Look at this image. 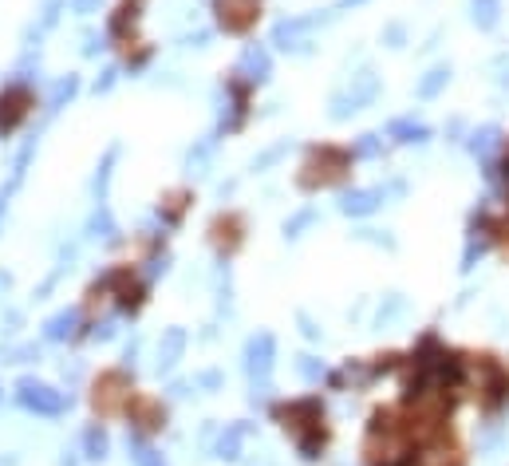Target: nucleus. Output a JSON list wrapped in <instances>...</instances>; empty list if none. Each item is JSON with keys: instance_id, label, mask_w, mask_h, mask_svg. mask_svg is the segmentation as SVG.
<instances>
[{"instance_id": "obj_1", "label": "nucleus", "mask_w": 509, "mask_h": 466, "mask_svg": "<svg viewBox=\"0 0 509 466\" xmlns=\"http://www.w3.org/2000/svg\"><path fill=\"white\" fill-rule=\"evenodd\" d=\"M276 419H281L285 435L293 439V447L301 451L304 462H316L324 451V408L320 400H293V403H276Z\"/></svg>"}, {"instance_id": "obj_2", "label": "nucleus", "mask_w": 509, "mask_h": 466, "mask_svg": "<svg viewBox=\"0 0 509 466\" xmlns=\"http://www.w3.org/2000/svg\"><path fill=\"white\" fill-rule=\"evenodd\" d=\"M95 285L107 293V301L123 316H138L146 296H151V281H146V273H138L135 265H111Z\"/></svg>"}, {"instance_id": "obj_3", "label": "nucleus", "mask_w": 509, "mask_h": 466, "mask_svg": "<svg viewBox=\"0 0 509 466\" xmlns=\"http://www.w3.org/2000/svg\"><path fill=\"white\" fill-rule=\"evenodd\" d=\"M16 408L28 411V415H39V419H64L67 411H72V395L52 388V383L36 380V375H20L16 380Z\"/></svg>"}, {"instance_id": "obj_4", "label": "nucleus", "mask_w": 509, "mask_h": 466, "mask_svg": "<svg viewBox=\"0 0 509 466\" xmlns=\"http://www.w3.org/2000/svg\"><path fill=\"white\" fill-rule=\"evenodd\" d=\"M131 400H135V383H131V375H127L123 368H107V372L95 375L92 408H95L99 419H107V415H127Z\"/></svg>"}, {"instance_id": "obj_5", "label": "nucleus", "mask_w": 509, "mask_h": 466, "mask_svg": "<svg viewBox=\"0 0 509 466\" xmlns=\"http://www.w3.org/2000/svg\"><path fill=\"white\" fill-rule=\"evenodd\" d=\"M253 92L257 87L249 84V79L237 72H229L225 75V84H222V95H225V107H222V131L225 135H237V131H245V123H249V115H253Z\"/></svg>"}, {"instance_id": "obj_6", "label": "nucleus", "mask_w": 509, "mask_h": 466, "mask_svg": "<svg viewBox=\"0 0 509 466\" xmlns=\"http://www.w3.org/2000/svg\"><path fill=\"white\" fill-rule=\"evenodd\" d=\"M32 111H36V87L20 84V79H8L0 87V138L16 135L32 119Z\"/></svg>"}, {"instance_id": "obj_7", "label": "nucleus", "mask_w": 509, "mask_h": 466, "mask_svg": "<svg viewBox=\"0 0 509 466\" xmlns=\"http://www.w3.org/2000/svg\"><path fill=\"white\" fill-rule=\"evenodd\" d=\"M332 13H308V16H288L281 24L273 28V44L281 48V52H293V56H304L312 52V32L316 28H324Z\"/></svg>"}, {"instance_id": "obj_8", "label": "nucleus", "mask_w": 509, "mask_h": 466, "mask_svg": "<svg viewBox=\"0 0 509 466\" xmlns=\"http://www.w3.org/2000/svg\"><path fill=\"white\" fill-rule=\"evenodd\" d=\"M375 95H379V75L372 72V67H364V72L352 75V84H347L344 92L332 95L328 115H332V119H352L355 111H364L367 103H375Z\"/></svg>"}, {"instance_id": "obj_9", "label": "nucleus", "mask_w": 509, "mask_h": 466, "mask_svg": "<svg viewBox=\"0 0 509 466\" xmlns=\"http://www.w3.org/2000/svg\"><path fill=\"white\" fill-rule=\"evenodd\" d=\"M261 20V0H214V24L225 36H249Z\"/></svg>"}, {"instance_id": "obj_10", "label": "nucleus", "mask_w": 509, "mask_h": 466, "mask_svg": "<svg viewBox=\"0 0 509 466\" xmlns=\"http://www.w3.org/2000/svg\"><path fill=\"white\" fill-rule=\"evenodd\" d=\"M209 245H214V253H217V261H233L237 250L245 245V214H237V210H222L209 222Z\"/></svg>"}, {"instance_id": "obj_11", "label": "nucleus", "mask_w": 509, "mask_h": 466, "mask_svg": "<svg viewBox=\"0 0 509 466\" xmlns=\"http://www.w3.org/2000/svg\"><path fill=\"white\" fill-rule=\"evenodd\" d=\"M344 166H347L344 151H336V146H316V151L308 154V163L301 166V174H296V182H301V190H316V186L336 182Z\"/></svg>"}, {"instance_id": "obj_12", "label": "nucleus", "mask_w": 509, "mask_h": 466, "mask_svg": "<svg viewBox=\"0 0 509 466\" xmlns=\"http://www.w3.org/2000/svg\"><path fill=\"white\" fill-rule=\"evenodd\" d=\"M245 375L249 383H273V364H276V336L273 332H253L245 340Z\"/></svg>"}, {"instance_id": "obj_13", "label": "nucleus", "mask_w": 509, "mask_h": 466, "mask_svg": "<svg viewBox=\"0 0 509 466\" xmlns=\"http://www.w3.org/2000/svg\"><path fill=\"white\" fill-rule=\"evenodd\" d=\"M127 419H131V431L138 435H158L166 427V403L162 400H154V395H138L135 391V400H131V408H127Z\"/></svg>"}, {"instance_id": "obj_14", "label": "nucleus", "mask_w": 509, "mask_h": 466, "mask_svg": "<svg viewBox=\"0 0 509 466\" xmlns=\"http://www.w3.org/2000/svg\"><path fill=\"white\" fill-rule=\"evenodd\" d=\"M79 329H83V312H79V309H59V312H52L44 321L39 340H44V344H72V340L83 336Z\"/></svg>"}, {"instance_id": "obj_15", "label": "nucleus", "mask_w": 509, "mask_h": 466, "mask_svg": "<svg viewBox=\"0 0 509 466\" xmlns=\"http://www.w3.org/2000/svg\"><path fill=\"white\" fill-rule=\"evenodd\" d=\"M186 348H189V336H186V329H166L162 332V340H158V348H154V372L158 375H170L182 364V356H186Z\"/></svg>"}, {"instance_id": "obj_16", "label": "nucleus", "mask_w": 509, "mask_h": 466, "mask_svg": "<svg viewBox=\"0 0 509 466\" xmlns=\"http://www.w3.org/2000/svg\"><path fill=\"white\" fill-rule=\"evenodd\" d=\"M383 202H387V190H383V186H372V190H344V194H339V214H347V217H367V214H375Z\"/></svg>"}, {"instance_id": "obj_17", "label": "nucleus", "mask_w": 509, "mask_h": 466, "mask_svg": "<svg viewBox=\"0 0 509 466\" xmlns=\"http://www.w3.org/2000/svg\"><path fill=\"white\" fill-rule=\"evenodd\" d=\"M237 72H241L253 87L265 84V79L273 75V56H268V48L265 44H245L241 59H237Z\"/></svg>"}, {"instance_id": "obj_18", "label": "nucleus", "mask_w": 509, "mask_h": 466, "mask_svg": "<svg viewBox=\"0 0 509 466\" xmlns=\"http://www.w3.org/2000/svg\"><path fill=\"white\" fill-rule=\"evenodd\" d=\"M249 423H225L222 431H217V443H214V454L217 459H225V462H233V459H241V451H245V439H249Z\"/></svg>"}, {"instance_id": "obj_19", "label": "nucleus", "mask_w": 509, "mask_h": 466, "mask_svg": "<svg viewBox=\"0 0 509 466\" xmlns=\"http://www.w3.org/2000/svg\"><path fill=\"white\" fill-rule=\"evenodd\" d=\"M83 233H87V242H118V233H123V230H118L111 206H107V202H95V210H92V217H87Z\"/></svg>"}, {"instance_id": "obj_20", "label": "nucleus", "mask_w": 509, "mask_h": 466, "mask_svg": "<svg viewBox=\"0 0 509 466\" xmlns=\"http://www.w3.org/2000/svg\"><path fill=\"white\" fill-rule=\"evenodd\" d=\"M189 202H194V194L189 190H166L162 202H158V222L162 225H182L186 214H189Z\"/></svg>"}, {"instance_id": "obj_21", "label": "nucleus", "mask_w": 509, "mask_h": 466, "mask_svg": "<svg viewBox=\"0 0 509 466\" xmlns=\"http://www.w3.org/2000/svg\"><path fill=\"white\" fill-rule=\"evenodd\" d=\"M79 454H83L87 462H103L107 454H111V439H107L103 423H92V427H83V435H79Z\"/></svg>"}, {"instance_id": "obj_22", "label": "nucleus", "mask_w": 509, "mask_h": 466, "mask_svg": "<svg viewBox=\"0 0 509 466\" xmlns=\"http://www.w3.org/2000/svg\"><path fill=\"white\" fill-rule=\"evenodd\" d=\"M127 459H131L135 466H166V454L158 451L146 435H138V431L127 435Z\"/></svg>"}, {"instance_id": "obj_23", "label": "nucleus", "mask_w": 509, "mask_h": 466, "mask_svg": "<svg viewBox=\"0 0 509 466\" xmlns=\"http://www.w3.org/2000/svg\"><path fill=\"white\" fill-rule=\"evenodd\" d=\"M497 146H502V131H497L494 123L478 127V131L470 135V154H474V158H482V163H490Z\"/></svg>"}, {"instance_id": "obj_24", "label": "nucleus", "mask_w": 509, "mask_h": 466, "mask_svg": "<svg viewBox=\"0 0 509 466\" xmlns=\"http://www.w3.org/2000/svg\"><path fill=\"white\" fill-rule=\"evenodd\" d=\"M115 163H118V146L103 154V163L95 166V178H92V194L95 202H107V190H111V178H115Z\"/></svg>"}, {"instance_id": "obj_25", "label": "nucleus", "mask_w": 509, "mask_h": 466, "mask_svg": "<svg viewBox=\"0 0 509 466\" xmlns=\"http://www.w3.org/2000/svg\"><path fill=\"white\" fill-rule=\"evenodd\" d=\"M79 95V75H59L56 84H52V95H48V115H56V111H64L67 103Z\"/></svg>"}, {"instance_id": "obj_26", "label": "nucleus", "mask_w": 509, "mask_h": 466, "mask_svg": "<svg viewBox=\"0 0 509 466\" xmlns=\"http://www.w3.org/2000/svg\"><path fill=\"white\" fill-rule=\"evenodd\" d=\"M387 135H391L395 143H426V138H431V127L415 123V119H395V123L387 127Z\"/></svg>"}, {"instance_id": "obj_27", "label": "nucleus", "mask_w": 509, "mask_h": 466, "mask_svg": "<svg viewBox=\"0 0 509 466\" xmlns=\"http://www.w3.org/2000/svg\"><path fill=\"white\" fill-rule=\"evenodd\" d=\"M470 20L482 32L497 28V20H502V0H470Z\"/></svg>"}, {"instance_id": "obj_28", "label": "nucleus", "mask_w": 509, "mask_h": 466, "mask_svg": "<svg viewBox=\"0 0 509 466\" xmlns=\"http://www.w3.org/2000/svg\"><path fill=\"white\" fill-rule=\"evenodd\" d=\"M446 84H451V67H446V64H438V67H431V72H426L423 79H418L415 95H418V99H434V95L443 92Z\"/></svg>"}, {"instance_id": "obj_29", "label": "nucleus", "mask_w": 509, "mask_h": 466, "mask_svg": "<svg viewBox=\"0 0 509 466\" xmlns=\"http://www.w3.org/2000/svg\"><path fill=\"white\" fill-rule=\"evenodd\" d=\"M403 312H407V296H403V293H387L383 304H379L375 324H379V329H391V324H395Z\"/></svg>"}, {"instance_id": "obj_30", "label": "nucleus", "mask_w": 509, "mask_h": 466, "mask_svg": "<svg viewBox=\"0 0 509 466\" xmlns=\"http://www.w3.org/2000/svg\"><path fill=\"white\" fill-rule=\"evenodd\" d=\"M214 151H217V138L214 135H209V138H202V143H197L194 146V151H189L186 154V166H189V174H206L209 171V158H214Z\"/></svg>"}, {"instance_id": "obj_31", "label": "nucleus", "mask_w": 509, "mask_h": 466, "mask_svg": "<svg viewBox=\"0 0 509 466\" xmlns=\"http://www.w3.org/2000/svg\"><path fill=\"white\" fill-rule=\"evenodd\" d=\"M316 222H320V210H316V206H308V210L293 214L285 222V237H288V242H296V237H304V230H308V225H316Z\"/></svg>"}, {"instance_id": "obj_32", "label": "nucleus", "mask_w": 509, "mask_h": 466, "mask_svg": "<svg viewBox=\"0 0 509 466\" xmlns=\"http://www.w3.org/2000/svg\"><path fill=\"white\" fill-rule=\"evenodd\" d=\"M296 372H301L304 383H320L324 380V360H316V356H296Z\"/></svg>"}, {"instance_id": "obj_33", "label": "nucleus", "mask_w": 509, "mask_h": 466, "mask_svg": "<svg viewBox=\"0 0 509 466\" xmlns=\"http://www.w3.org/2000/svg\"><path fill=\"white\" fill-rule=\"evenodd\" d=\"M285 154H288V143H276V146H268L265 154H257V158H253V171H257V174H265L268 166H273V163H281Z\"/></svg>"}, {"instance_id": "obj_34", "label": "nucleus", "mask_w": 509, "mask_h": 466, "mask_svg": "<svg viewBox=\"0 0 509 466\" xmlns=\"http://www.w3.org/2000/svg\"><path fill=\"white\" fill-rule=\"evenodd\" d=\"M64 8H67V0H44V13H39V28H56L59 24V16H64Z\"/></svg>"}, {"instance_id": "obj_35", "label": "nucleus", "mask_w": 509, "mask_h": 466, "mask_svg": "<svg viewBox=\"0 0 509 466\" xmlns=\"http://www.w3.org/2000/svg\"><path fill=\"white\" fill-rule=\"evenodd\" d=\"M451 462H454L451 447H431L426 454H418V466H451Z\"/></svg>"}, {"instance_id": "obj_36", "label": "nucleus", "mask_w": 509, "mask_h": 466, "mask_svg": "<svg viewBox=\"0 0 509 466\" xmlns=\"http://www.w3.org/2000/svg\"><path fill=\"white\" fill-rule=\"evenodd\" d=\"M355 154L359 158H379V154H383V138H379V135H359Z\"/></svg>"}, {"instance_id": "obj_37", "label": "nucleus", "mask_w": 509, "mask_h": 466, "mask_svg": "<svg viewBox=\"0 0 509 466\" xmlns=\"http://www.w3.org/2000/svg\"><path fill=\"white\" fill-rule=\"evenodd\" d=\"M32 360H39L36 344H20V348H8L4 352V364H32Z\"/></svg>"}, {"instance_id": "obj_38", "label": "nucleus", "mask_w": 509, "mask_h": 466, "mask_svg": "<svg viewBox=\"0 0 509 466\" xmlns=\"http://www.w3.org/2000/svg\"><path fill=\"white\" fill-rule=\"evenodd\" d=\"M222 383H225V375L217 372V368H206V372L194 375V388H202V391H217Z\"/></svg>"}, {"instance_id": "obj_39", "label": "nucleus", "mask_w": 509, "mask_h": 466, "mask_svg": "<svg viewBox=\"0 0 509 466\" xmlns=\"http://www.w3.org/2000/svg\"><path fill=\"white\" fill-rule=\"evenodd\" d=\"M87 336H92L95 344H107V340H115V336H118V329H115V321H95Z\"/></svg>"}, {"instance_id": "obj_40", "label": "nucleus", "mask_w": 509, "mask_h": 466, "mask_svg": "<svg viewBox=\"0 0 509 466\" xmlns=\"http://www.w3.org/2000/svg\"><path fill=\"white\" fill-rule=\"evenodd\" d=\"M115 84H118V67H107V72L95 79V87H92V92H95V95H107Z\"/></svg>"}, {"instance_id": "obj_41", "label": "nucleus", "mask_w": 509, "mask_h": 466, "mask_svg": "<svg viewBox=\"0 0 509 466\" xmlns=\"http://www.w3.org/2000/svg\"><path fill=\"white\" fill-rule=\"evenodd\" d=\"M355 237H359V242H372V245H383V250H395V237H387V233H379V230H359Z\"/></svg>"}, {"instance_id": "obj_42", "label": "nucleus", "mask_w": 509, "mask_h": 466, "mask_svg": "<svg viewBox=\"0 0 509 466\" xmlns=\"http://www.w3.org/2000/svg\"><path fill=\"white\" fill-rule=\"evenodd\" d=\"M383 40H387V48H403L407 28H403V24H387V28H383Z\"/></svg>"}, {"instance_id": "obj_43", "label": "nucleus", "mask_w": 509, "mask_h": 466, "mask_svg": "<svg viewBox=\"0 0 509 466\" xmlns=\"http://www.w3.org/2000/svg\"><path fill=\"white\" fill-rule=\"evenodd\" d=\"M103 8V0H72V13L75 16H95Z\"/></svg>"}, {"instance_id": "obj_44", "label": "nucleus", "mask_w": 509, "mask_h": 466, "mask_svg": "<svg viewBox=\"0 0 509 466\" xmlns=\"http://www.w3.org/2000/svg\"><path fill=\"white\" fill-rule=\"evenodd\" d=\"M107 48V36H95V32H87V44H83V56H99Z\"/></svg>"}, {"instance_id": "obj_45", "label": "nucleus", "mask_w": 509, "mask_h": 466, "mask_svg": "<svg viewBox=\"0 0 509 466\" xmlns=\"http://www.w3.org/2000/svg\"><path fill=\"white\" fill-rule=\"evenodd\" d=\"M296 321H301V332L308 336V340H320V336H324V332H320V329H316V324H312V321H308V312H296Z\"/></svg>"}, {"instance_id": "obj_46", "label": "nucleus", "mask_w": 509, "mask_h": 466, "mask_svg": "<svg viewBox=\"0 0 509 466\" xmlns=\"http://www.w3.org/2000/svg\"><path fill=\"white\" fill-rule=\"evenodd\" d=\"M0 466H20V459H16V454H4V459H0Z\"/></svg>"}, {"instance_id": "obj_47", "label": "nucleus", "mask_w": 509, "mask_h": 466, "mask_svg": "<svg viewBox=\"0 0 509 466\" xmlns=\"http://www.w3.org/2000/svg\"><path fill=\"white\" fill-rule=\"evenodd\" d=\"M347 4H364V0H339V8H347Z\"/></svg>"}, {"instance_id": "obj_48", "label": "nucleus", "mask_w": 509, "mask_h": 466, "mask_svg": "<svg viewBox=\"0 0 509 466\" xmlns=\"http://www.w3.org/2000/svg\"><path fill=\"white\" fill-rule=\"evenodd\" d=\"M0 400H4V388H0Z\"/></svg>"}, {"instance_id": "obj_49", "label": "nucleus", "mask_w": 509, "mask_h": 466, "mask_svg": "<svg viewBox=\"0 0 509 466\" xmlns=\"http://www.w3.org/2000/svg\"><path fill=\"white\" fill-rule=\"evenodd\" d=\"M505 171H509V166H505Z\"/></svg>"}]
</instances>
